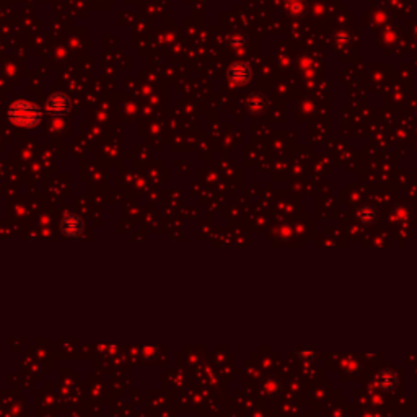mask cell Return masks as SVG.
Instances as JSON below:
<instances>
[{
    "mask_svg": "<svg viewBox=\"0 0 417 417\" xmlns=\"http://www.w3.org/2000/svg\"><path fill=\"white\" fill-rule=\"evenodd\" d=\"M8 119L18 127L31 129L43 121V109L30 100H16L8 106Z\"/></svg>",
    "mask_w": 417,
    "mask_h": 417,
    "instance_id": "6da1fadb",
    "label": "cell"
},
{
    "mask_svg": "<svg viewBox=\"0 0 417 417\" xmlns=\"http://www.w3.org/2000/svg\"><path fill=\"white\" fill-rule=\"evenodd\" d=\"M70 106H72L70 98L66 93H62V91H55V93H52L48 98V101H46V108H48V111L54 117L67 116Z\"/></svg>",
    "mask_w": 417,
    "mask_h": 417,
    "instance_id": "7a4b0ae2",
    "label": "cell"
},
{
    "mask_svg": "<svg viewBox=\"0 0 417 417\" xmlns=\"http://www.w3.org/2000/svg\"><path fill=\"white\" fill-rule=\"evenodd\" d=\"M251 67L248 66L245 62H235L231 64L230 69L227 70V77L228 80L233 83V85H238V87H243L246 83L251 80Z\"/></svg>",
    "mask_w": 417,
    "mask_h": 417,
    "instance_id": "3957f363",
    "label": "cell"
},
{
    "mask_svg": "<svg viewBox=\"0 0 417 417\" xmlns=\"http://www.w3.org/2000/svg\"><path fill=\"white\" fill-rule=\"evenodd\" d=\"M83 230V224L82 219L77 215H67L66 219L62 220V231L70 238H75L82 233Z\"/></svg>",
    "mask_w": 417,
    "mask_h": 417,
    "instance_id": "277c9868",
    "label": "cell"
},
{
    "mask_svg": "<svg viewBox=\"0 0 417 417\" xmlns=\"http://www.w3.org/2000/svg\"><path fill=\"white\" fill-rule=\"evenodd\" d=\"M246 106H248L249 111H253V113L263 111L264 109V98L261 95H251L246 100Z\"/></svg>",
    "mask_w": 417,
    "mask_h": 417,
    "instance_id": "5b68a950",
    "label": "cell"
},
{
    "mask_svg": "<svg viewBox=\"0 0 417 417\" xmlns=\"http://www.w3.org/2000/svg\"><path fill=\"white\" fill-rule=\"evenodd\" d=\"M230 44L231 46H243L245 44V38H243V36H233V38L230 39Z\"/></svg>",
    "mask_w": 417,
    "mask_h": 417,
    "instance_id": "8992f818",
    "label": "cell"
}]
</instances>
